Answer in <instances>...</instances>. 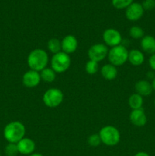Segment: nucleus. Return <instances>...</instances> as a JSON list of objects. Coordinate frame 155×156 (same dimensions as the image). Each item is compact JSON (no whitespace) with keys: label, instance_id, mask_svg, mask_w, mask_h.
Listing matches in <instances>:
<instances>
[{"label":"nucleus","instance_id":"nucleus-1","mask_svg":"<svg viewBox=\"0 0 155 156\" xmlns=\"http://www.w3.org/2000/svg\"><path fill=\"white\" fill-rule=\"evenodd\" d=\"M49 55L43 49L36 48L30 52L27 56V62L30 69L40 72L47 67L49 63Z\"/></svg>","mask_w":155,"mask_h":156},{"label":"nucleus","instance_id":"nucleus-2","mask_svg":"<svg viewBox=\"0 0 155 156\" xmlns=\"http://www.w3.org/2000/svg\"><path fill=\"white\" fill-rule=\"evenodd\" d=\"M25 126L20 121H12L8 123L3 130V136L8 143H18L25 137Z\"/></svg>","mask_w":155,"mask_h":156},{"label":"nucleus","instance_id":"nucleus-3","mask_svg":"<svg viewBox=\"0 0 155 156\" xmlns=\"http://www.w3.org/2000/svg\"><path fill=\"white\" fill-rule=\"evenodd\" d=\"M98 133L101 139L102 143L107 146H116L121 140L119 130L112 125H107L102 127Z\"/></svg>","mask_w":155,"mask_h":156},{"label":"nucleus","instance_id":"nucleus-4","mask_svg":"<svg viewBox=\"0 0 155 156\" xmlns=\"http://www.w3.org/2000/svg\"><path fill=\"white\" fill-rule=\"evenodd\" d=\"M128 56H129V51L126 47L120 44L109 49L107 57L109 63L117 67L122 66L127 62Z\"/></svg>","mask_w":155,"mask_h":156},{"label":"nucleus","instance_id":"nucleus-5","mask_svg":"<svg viewBox=\"0 0 155 156\" xmlns=\"http://www.w3.org/2000/svg\"><path fill=\"white\" fill-rule=\"evenodd\" d=\"M71 60L70 56L64 52L54 54L50 59L51 68L56 73H63L69 69L71 66Z\"/></svg>","mask_w":155,"mask_h":156},{"label":"nucleus","instance_id":"nucleus-6","mask_svg":"<svg viewBox=\"0 0 155 156\" xmlns=\"http://www.w3.org/2000/svg\"><path fill=\"white\" fill-rule=\"evenodd\" d=\"M63 100V93L57 88H49L43 95V101L44 105L50 108H57L62 103Z\"/></svg>","mask_w":155,"mask_h":156},{"label":"nucleus","instance_id":"nucleus-7","mask_svg":"<svg viewBox=\"0 0 155 156\" xmlns=\"http://www.w3.org/2000/svg\"><path fill=\"white\" fill-rule=\"evenodd\" d=\"M109 49L104 44H95L91 46L88 51L89 59L100 62L107 57Z\"/></svg>","mask_w":155,"mask_h":156},{"label":"nucleus","instance_id":"nucleus-8","mask_svg":"<svg viewBox=\"0 0 155 156\" xmlns=\"http://www.w3.org/2000/svg\"><path fill=\"white\" fill-rule=\"evenodd\" d=\"M103 40L105 45L114 47L120 45L122 41L121 33L115 28H107L103 31Z\"/></svg>","mask_w":155,"mask_h":156},{"label":"nucleus","instance_id":"nucleus-9","mask_svg":"<svg viewBox=\"0 0 155 156\" xmlns=\"http://www.w3.org/2000/svg\"><path fill=\"white\" fill-rule=\"evenodd\" d=\"M41 81L40 74L39 72L29 69L24 73L22 76V83L25 87L29 88L38 86Z\"/></svg>","mask_w":155,"mask_h":156},{"label":"nucleus","instance_id":"nucleus-10","mask_svg":"<svg viewBox=\"0 0 155 156\" xmlns=\"http://www.w3.org/2000/svg\"><path fill=\"white\" fill-rule=\"evenodd\" d=\"M144 12L142 5L138 2H132L126 9V17L129 21H136L141 19Z\"/></svg>","mask_w":155,"mask_h":156},{"label":"nucleus","instance_id":"nucleus-11","mask_svg":"<svg viewBox=\"0 0 155 156\" xmlns=\"http://www.w3.org/2000/svg\"><path fill=\"white\" fill-rule=\"evenodd\" d=\"M129 120L131 123L137 127H142L145 126L147 122V115L143 108L132 110L129 114Z\"/></svg>","mask_w":155,"mask_h":156},{"label":"nucleus","instance_id":"nucleus-12","mask_svg":"<svg viewBox=\"0 0 155 156\" xmlns=\"http://www.w3.org/2000/svg\"><path fill=\"white\" fill-rule=\"evenodd\" d=\"M62 43V51L70 55L74 53L78 47V41L75 36L71 34L66 35L61 41Z\"/></svg>","mask_w":155,"mask_h":156},{"label":"nucleus","instance_id":"nucleus-13","mask_svg":"<svg viewBox=\"0 0 155 156\" xmlns=\"http://www.w3.org/2000/svg\"><path fill=\"white\" fill-rule=\"evenodd\" d=\"M18 152L19 154L24 155H30L35 152L36 149V143L32 139L24 137L21 140H20L18 143Z\"/></svg>","mask_w":155,"mask_h":156},{"label":"nucleus","instance_id":"nucleus-14","mask_svg":"<svg viewBox=\"0 0 155 156\" xmlns=\"http://www.w3.org/2000/svg\"><path fill=\"white\" fill-rule=\"evenodd\" d=\"M140 46L143 53L153 54L155 53V37L151 35H144L141 39Z\"/></svg>","mask_w":155,"mask_h":156},{"label":"nucleus","instance_id":"nucleus-15","mask_svg":"<svg viewBox=\"0 0 155 156\" xmlns=\"http://www.w3.org/2000/svg\"><path fill=\"white\" fill-rule=\"evenodd\" d=\"M135 93L140 94L142 97L150 95L153 92L151 83L147 80H139L135 85Z\"/></svg>","mask_w":155,"mask_h":156},{"label":"nucleus","instance_id":"nucleus-16","mask_svg":"<svg viewBox=\"0 0 155 156\" xmlns=\"http://www.w3.org/2000/svg\"><path fill=\"white\" fill-rule=\"evenodd\" d=\"M144 54L142 51L137 49L129 51V56H128V61L130 62L134 66H139L142 65L144 62Z\"/></svg>","mask_w":155,"mask_h":156},{"label":"nucleus","instance_id":"nucleus-17","mask_svg":"<svg viewBox=\"0 0 155 156\" xmlns=\"http://www.w3.org/2000/svg\"><path fill=\"white\" fill-rule=\"evenodd\" d=\"M100 73L104 79L107 81H112L117 77L118 70H117L116 66L111 63H107L102 66Z\"/></svg>","mask_w":155,"mask_h":156},{"label":"nucleus","instance_id":"nucleus-18","mask_svg":"<svg viewBox=\"0 0 155 156\" xmlns=\"http://www.w3.org/2000/svg\"><path fill=\"white\" fill-rule=\"evenodd\" d=\"M129 107L132 110H137L142 108L143 104H144V99L142 96L137 93L131 94L128 100Z\"/></svg>","mask_w":155,"mask_h":156},{"label":"nucleus","instance_id":"nucleus-19","mask_svg":"<svg viewBox=\"0 0 155 156\" xmlns=\"http://www.w3.org/2000/svg\"><path fill=\"white\" fill-rule=\"evenodd\" d=\"M40 74L41 80L43 82H47V83H51L54 82L56 78V73L50 67H46L45 69L40 72Z\"/></svg>","mask_w":155,"mask_h":156},{"label":"nucleus","instance_id":"nucleus-20","mask_svg":"<svg viewBox=\"0 0 155 156\" xmlns=\"http://www.w3.org/2000/svg\"><path fill=\"white\" fill-rule=\"evenodd\" d=\"M47 49L53 55L62 51V43L58 38H51L47 42Z\"/></svg>","mask_w":155,"mask_h":156},{"label":"nucleus","instance_id":"nucleus-21","mask_svg":"<svg viewBox=\"0 0 155 156\" xmlns=\"http://www.w3.org/2000/svg\"><path fill=\"white\" fill-rule=\"evenodd\" d=\"M129 36L135 40H141L144 36V31L139 26H132L129 29Z\"/></svg>","mask_w":155,"mask_h":156},{"label":"nucleus","instance_id":"nucleus-22","mask_svg":"<svg viewBox=\"0 0 155 156\" xmlns=\"http://www.w3.org/2000/svg\"><path fill=\"white\" fill-rule=\"evenodd\" d=\"M99 70V62L94 60H89L85 64V71L89 75H94Z\"/></svg>","mask_w":155,"mask_h":156},{"label":"nucleus","instance_id":"nucleus-23","mask_svg":"<svg viewBox=\"0 0 155 156\" xmlns=\"http://www.w3.org/2000/svg\"><path fill=\"white\" fill-rule=\"evenodd\" d=\"M5 153L6 156H17L19 154L17 143H9L5 148Z\"/></svg>","mask_w":155,"mask_h":156},{"label":"nucleus","instance_id":"nucleus-24","mask_svg":"<svg viewBox=\"0 0 155 156\" xmlns=\"http://www.w3.org/2000/svg\"><path fill=\"white\" fill-rule=\"evenodd\" d=\"M88 143L91 147H97L102 143L99 133H94L88 138Z\"/></svg>","mask_w":155,"mask_h":156},{"label":"nucleus","instance_id":"nucleus-25","mask_svg":"<svg viewBox=\"0 0 155 156\" xmlns=\"http://www.w3.org/2000/svg\"><path fill=\"white\" fill-rule=\"evenodd\" d=\"M133 2V0H112V4L115 9H126Z\"/></svg>","mask_w":155,"mask_h":156},{"label":"nucleus","instance_id":"nucleus-26","mask_svg":"<svg viewBox=\"0 0 155 156\" xmlns=\"http://www.w3.org/2000/svg\"><path fill=\"white\" fill-rule=\"evenodd\" d=\"M141 5L144 11L153 10L155 9V0H144Z\"/></svg>","mask_w":155,"mask_h":156},{"label":"nucleus","instance_id":"nucleus-27","mask_svg":"<svg viewBox=\"0 0 155 156\" xmlns=\"http://www.w3.org/2000/svg\"><path fill=\"white\" fill-rule=\"evenodd\" d=\"M148 64L150 68L152 69V71L155 72V53L153 54L150 55V57H149Z\"/></svg>","mask_w":155,"mask_h":156},{"label":"nucleus","instance_id":"nucleus-28","mask_svg":"<svg viewBox=\"0 0 155 156\" xmlns=\"http://www.w3.org/2000/svg\"><path fill=\"white\" fill-rule=\"evenodd\" d=\"M134 156H150V155L145 152H137V153Z\"/></svg>","mask_w":155,"mask_h":156},{"label":"nucleus","instance_id":"nucleus-29","mask_svg":"<svg viewBox=\"0 0 155 156\" xmlns=\"http://www.w3.org/2000/svg\"><path fill=\"white\" fill-rule=\"evenodd\" d=\"M147 76L149 78V79H151L152 80H153V79L155 78V76H154V73H153V71L148 72V73H147Z\"/></svg>","mask_w":155,"mask_h":156},{"label":"nucleus","instance_id":"nucleus-30","mask_svg":"<svg viewBox=\"0 0 155 156\" xmlns=\"http://www.w3.org/2000/svg\"><path fill=\"white\" fill-rule=\"evenodd\" d=\"M151 85H152V88H153V91H155V78L152 80Z\"/></svg>","mask_w":155,"mask_h":156},{"label":"nucleus","instance_id":"nucleus-31","mask_svg":"<svg viewBox=\"0 0 155 156\" xmlns=\"http://www.w3.org/2000/svg\"><path fill=\"white\" fill-rule=\"evenodd\" d=\"M28 156H43V155L40 153H36V152H33V154H31V155H30Z\"/></svg>","mask_w":155,"mask_h":156},{"label":"nucleus","instance_id":"nucleus-32","mask_svg":"<svg viewBox=\"0 0 155 156\" xmlns=\"http://www.w3.org/2000/svg\"><path fill=\"white\" fill-rule=\"evenodd\" d=\"M153 104H154V107H155V98H154V101H153Z\"/></svg>","mask_w":155,"mask_h":156},{"label":"nucleus","instance_id":"nucleus-33","mask_svg":"<svg viewBox=\"0 0 155 156\" xmlns=\"http://www.w3.org/2000/svg\"><path fill=\"white\" fill-rule=\"evenodd\" d=\"M0 156H1V154H0Z\"/></svg>","mask_w":155,"mask_h":156}]
</instances>
